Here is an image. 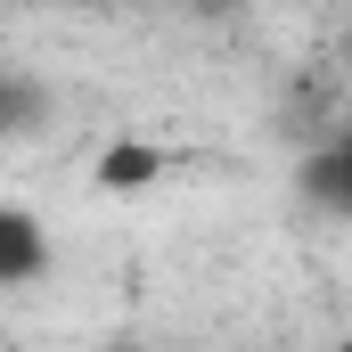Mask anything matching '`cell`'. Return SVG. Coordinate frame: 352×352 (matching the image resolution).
I'll return each instance as SVG.
<instances>
[{
  "label": "cell",
  "mask_w": 352,
  "mask_h": 352,
  "mask_svg": "<svg viewBox=\"0 0 352 352\" xmlns=\"http://www.w3.org/2000/svg\"><path fill=\"white\" fill-rule=\"evenodd\" d=\"M50 278V230L33 205H0V295Z\"/></svg>",
  "instance_id": "cell-1"
},
{
  "label": "cell",
  "mask_w": 352,
  "mask_h": 352,
  "mask_svg": "<svg viewBox=\"0 0 352 352\" xmlns=\"http://www.w3.org/2000/svg\"><path fill=\"white\" fill-rule=\"evenodd\" d=\"M41 115H50V90L16 66H0V131H33Z\"/></svg>",
  "instance_id": "cell-2"
},
{
  "label": "cell",
  "mask_w": 352,
  "mask_h": 352,
  "mask_svg": "<svg viewBox=\"0 0 352 352\" xmlns=\"http://www.w3.org/2000/svg\"><path fill=\"white\" fill-rule=\"evenodd\" d=\"M148 180H156V148H140V140H115L98 156V188H148Z\"/></svg>",
  "instance_id": "cell-3"
},
{
  "label": "cell",
  "mask_w": 352,
  "mask_h": 352,
  "mask_svg": "<svg viewBox=\"0 0 352 352\" xmlns=\"http://www.w3.org/2000/svg\"><path fill=\"white\" fill-rule=\"evenodd\" d=\"M320 188H328L336 205H352V115H344V131H336V148L320 156Z\"/></svg>",
  "instance_id": "cell-4"
},
{
  "label": "cell",
  "mask_w": 352,
  "mask_h": 352,
  "mask_svg": "<svg viewBox=\"0 0 352 352\" xmlns=\"http://www.w3.org/2000/svg\"><path fill=\"white\" fill-rule=\"evenodd\" d=\"M328 352H352V328H344V336H336V344H328Z\"/></svg>",
  "instance_id": "cell-5"
},
{
  "label": "cell",
  "mask_w": 352,
  "mask_h": 352,
  "mask_svg": "<svg viewBox=\"0 0 352 352\" xmlns=\"http://www.w3.org/2000/svg\"><path fill=\"white\" fill-rule=\"evenodd\" d=\"M115 352H140V344H115Z\"/></svg>",
  "instance_id": "cell-6"
}]
</instances>
